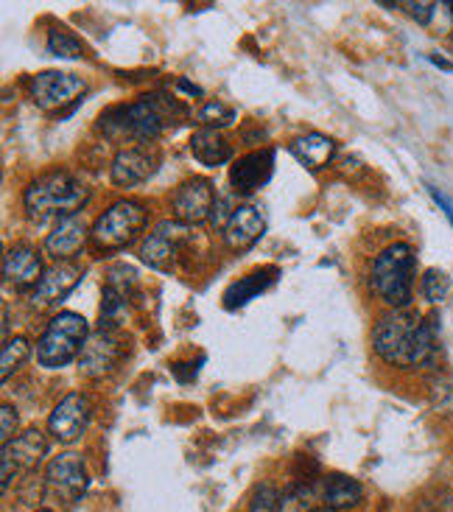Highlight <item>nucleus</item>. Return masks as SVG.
<instances>
[{
    "mask_svg": "<svg viewBox=\"0 0 453 512\" xmlns=\"http://www.w3.org/2000/svg\"><path fill=\"white\" fill-rule=\"evenodd\" d=\"M90 202V188L70 171H48L31 182L23 194V205L31 219H48V216H76Z\"/></svg>",
    "mask_w": 453,
    "mask_h": 512,
    "instance_id": "7ed1b4c3",
    "label": "nucleus"
},
{
    "mask_svg": "<svg viewBox=\"0 0 453 512\" xmlns=\"http://www.w3.org/2000/svg\"><path fill=\"white\" fill-rule=\"evenodd\" d=\"M196 118H199L202 129H221V126L233 124L235 110L233 107H227V104H221V101H207Z\"/></svg>",
    "mask_w": 453,
    "mask_h": 512,
    "instance_id": "c85d7f7f",
    "label": "nucleus"
},
{
    "mask_svg": "<svg viewBox=\"0 0 453 512\" xmlns=\"http://www.w3.org/2000/svg\"><path fill=\"white\" fill-rule=\"evenodd\" d=\"M191 154L207 168H219L233 160V146L219 129H196L191 138Z\"/></svg>",
    "mask_w": 453,
    "mask_h": 512,
    "instance_id": "4be33fe9",
    "label": "nucleus"
},
{
    "mask_svg": "<svg viewBox=\"0 0 453 512\" xmlns=\"http://www.w3.org/2000/svg\"><path fill=\"white\" fill-rule=\"evenodd\" d=\"M87 485H90V476H87V468H84V459L79 454H59L45 468L42 496H45L48 504L68 510L82 499Z\"/></svg>",
    "mask_w": 453,
    "mask_h": 512,
    "instance_id": "0eeeda50",
    "label": "nucleus"
},
{
    "mask_svg": "<svg viewBox=\"0 0 453 512\" xmlns=\"http://www.w3.org/2000/svg\"><path fill=\"white\" fill-rule=\"evenodd\" d=\"M90 241V230L79 216H68V219H59L54 230L45 238V252L54 255L56 261H73L79 252L87 247Z\"/></svg>",
    "mask_w": 453,
    "mask_h": 512,
    "instance_id": "6ab92c4d",
    "label": "nucleus"
},
{
    "mask_svg": "<svg viewBox=\"0 0 453 512\" xmlns=\"http://www.w3.org/2000/svg\"><path fill=\"white\" fill-rule=\"evenodd\" d=\"M361 499H364V490H361V485H358L356 479L342 476V473H333V476L325 479V487H322V501H325V507L347 512L350 507H358Z\"/></svg>",
    "mask_w": 453,
    "mask_h": 512,
    "instance_id": "b1692460",
    "label": "nucleus"
},
{
    "mask_svg": "<svg viewBox=\"0 0 453 512\" xmlns=\"http://www.w3.org/2000/svg\"><path fill=\"white\" fill-rule=\"evenodd\" d=\"M0 420H3V426H0V443L9 445L14 440V431H17V409H14L12 403H3Z\"/></svg>",
    "mask_w": 453,
    "mask_h": 512,
    "instance_id": "2f4dec72",
    "label": "nucleus"
},
{
    "mask_svg": "<svg viewBox=\"0 0 453 512\" xmlns=\"http://www.w3.org/2000/svg\"><path fill=\"white\" fill-rule=\"evenodd\" d=\"M48 454V443L42 437L40 429H28L26 434L14 437L12 443L3 445L0 451V465H3V490L12 485V479H17L20 473H31L42 462V457Z\"/></svg>",
    "mask_w": 453,
    "mask_h": 512,
    "instance_id": "f8f14e48",
    "label": "nucleus"
},
{
    "mask_svg": "<svg viewBox=\"0 0 453 512\" xmlns=\"http://www.w3.org/2000/svg\"><path fill=\"white\" fill-rule=\"evenodd\" d=\"M90 420H93L90 398L84 392H70L54 406V412L48 417V431L54 434L56 443L73 445L82 440Z\"/></svg>",
    "mask_w": 453,
    "mask_h": 512,
    "instance_id": "9d476101",
    "label": "nucleus"
},
{
    "mask_svg": "<svg viewBox=\"0 0 453 512\" xmlns=\"http://www.w3.org/2000/svg\"><path fill=\"white\" fill-rule=\"evenodd\" d=\"M314 512H342V510H333V507H316Z\"/></svg>",
    "mask_w": 453,
    "mask_h": 512,
    "instance_id": "c9c22d12",
    "label": "nucleus"
},
{
    "mask_svg": "<svg viewBox=\"0 0 453 512\" xmlns=\"http://www.w3.org/2000/svg\"><path fill=\"white\" fill-rule=\"evenodd\" d=\"M82 275L84 269L79 263L56 261L51 269H45L37 289L31 291V305L34 308H56L70 291L82 283Z\"/></svg>",
    "mask_w": 453,
    "mask_h": 512,
    "instance_id": "dca6fc26",
    "label": "nucleus"
},
{
    "mask_svg": "<svg viewBox=\"0 0 453 512\" xmlns=\"http://www.w3.org/2000/svg\"><path fill=\"white\" fill-rule=\"evenodd\" d=\"M90 336L87 319L73 311H59L37 342V361L45 370L68 367L70 361L82 356V347Z\"/></svg>",
    "mask_w": 453,
    "mask_h": 512,
    "instance_id": "423d86ee",
    "label": "nucleus"
},
{
    "mask_svg": "<svg viewBox=\"0 0 453 512\" xmlns=\"http://www.w3.org/2000/svg\"><path fill=\"white\" fill-rule=\"evenodd\" d=\"M188 238H191L188 224L177 222V219L174 222L171 219L157 222V227L151 230L149 236L140 241V261L151 266V269H157V272H171Z\"/></svg>",
    "mask_w": 453,
    "mask_h": 512,
    "instance_id": "1a4fd4ad",
    "label": "nucleus"
},
{
    "mask_svg": "<svg viewBox=\"0 0 453 512\" xmlns=\"http://www.w3.org/2000/svg\"><path fill=\"white\" fill-rule=\"evenodd\" d=\"M280 275V269L277 266H263V269H255L252 275L241 277V280H235L230 289L224 291V308L227 311H235V308H244L249 300H255L261 291H266Z\"/></svg>",
    "mask_w": 453,
    "mask_h": 512,
    "instance_id": "412c9836",
    "label": "nucleus"
},
{
    "mask_svg": "<svg viewBox=\"0 0 453 512\" xmlns=\"http://www.w3.org/2000/svg\"><path fill=\"white\" fill-rule=\"evenodd\" d=\"M280 490L275 485H258L249 501V512H280Z\"/></svg>",
    "mask_w": 453,
    "mask_h": 512,
    "instance_id": "c756f323",
    "label": "nucleus"
},
{
    "mask_svg": "<svg viewBox=\"0 0 453 512\" xmlns=\"http://www.w3.org/2000/svg\"><path fill=\"white\" fill-rule=\"evenodd\" d=\"M124 356V342L121 336L110 328H98L96 333L87 336L79 356V373L84 378H104L118 367V361Z\"/></svg>",
    "mask_w": 453,
    "mask_h": 512,
    "instance_id": "ddd939ff",
    "label": "nucleus"
},
{
    "mask_svg": "<svg viewBox=\"0 0 453 512\" xmlns=\"http://www.w3.org/2000/svg\"><path fill=\"white\" fill-rule=\"evenodd\" d=\"M146 224H149V208L138 199H121L98 216L90 230V244L101 255L124 250L138 238Z\"/></svg>",
    "mask_w": 453,
    "mask_h": 512,
    "instance_id": "39448f33",
    "label": "nucleus"
},
{
    "mask_svg": "<svg viewBox=\"0 0 453 512\" xmlns=\"http://www.w3.org/2000/svg\"><path fill=\"white\" fill-rule=\"evenodd\" d=\"M45 275L42 269V255L28 244H14L12 250L3 258V283L14 286V289L26 291L37 289V283Z\"/></svg>",
    "mask_w": 453,
    "mask_h": 512,
    "instance_id": "a211bd4d",
    "label": "nucleus"
},
{
    "mask_svg": "<svg viewBox=\"0 0 453 512\" xmlns=\"http://www.w3.org/2000/svg\"><path fill=\"white\" fill-rule=\"evenodd\" d=\"M31 356V345H28L26 336H14V339H6L3 342V359H0V378L9 381L12 373H17L26 359Z\"/></svg>",
    "mask_w": 453,
    "mask_h": 512,
    "instance_id": "393cba45",
    "label": "nucleus"
},
{
    "mask_svg": "<svg viewBox=\"0 0 453 512\" xmlns=\"http://www.w3.org/2000/svg\"><path fill=\"white\" fill-rule=\"evenodd\" d=\"M219 196L213 182L205 177H191L179 185L174 196H171V208H174V219L182 224H202L210 222V213L216 208Z\"/></svg>",
    "mask_w": 453,
    "mask_h": 512,
    "instance_id": "9b49d317",
    "label": "nucleus"
},
{
    "mask_svg": "<svg viewBox=\"0 0 453 512\" xmlns=\"http://www.w3.org/2000/svg\"><path fill=\"white\" fill-rule=\"evenodd\" d=\"M185 115L188 110L177 98L151 93L132 104H121V107H110L107 112H101L98 132H104V138L110 140H132L140 146H149L151 140H157L163 132L182 124Z\"/></svg>",
    "mask_w": 453,
    "mask_h": 512,
    "instance_id": "f03ea898",
    "label": "nucleus"
},
{
    "mask_svg": "<svg viewBox=\"0 0 453 512\" xmlns=\"http://www.w3.org/2000/svg\"><path fill=\"white\" fill-rule=\"evenodd\" d=\"M37 512H54V510H37Z\"/></svg>",
    "mask_w": 453,
    "mask_h": 512,
    "instance_id": "e433bc0d",
    "label": "nucleus"
},
{
    "mask_svg": "<svg viewBox=\"0 0 453 512\" xmlns=\"http://www.w3.org/2000/svg\"><path fill=\"white\" fill-rule=\"evenodd\" d=\"M263 230H266V222H263L261 210L252 208V205H241V208H235L233 219L221 236H224L227 250L247 252L249 247H255L261 241Z\"/></svg>",
    "mask_w": 453,
    "mask_h": 512,
    "instance_id": "aec40b11",
    "label": "nucleus"
},
{
    "mask_svg": "<svg viewBox=\"0 0 453 512\" xmlns=\"http://www.w3.org/2000/svg\"><path fill=\"white\" fill-rule=\"evenodd\" d=\"M428 194H431V199H434V202H437V205L445 210V216H448V219H451V224H453V202H451V199L442 194L440 188H434V185H428Z\"/></svg>",
    "mask_w": 453,
    "mask_h": 512,
    "instance_id": "473e14b6",
    "label": "nucleus"
},
{
    "mask_svg": "<svg viewBox=\"0 0 453 512\" xmlns=\"http://www.w3.org/2000/svg\"><path fill=\"white\" fill-rule=\"evenodd\" d=\"M160 168V152L154 146H129L112 157L110 180L118 188H135L151 180Z\"/></svg>",
    "mask_w": 453,
    "mask_h": 512,
    "instance_id": "4468645a",
    "label": "nucleus"
},
{
    "mask_svg": "<svg viewBox=\"0 0 453 512\" xmlns=\"http://www.w3.org/2000/svg\"><path fill=\"white\" fill-rule=\"evenodd\" d=\"M451 277L440 272V269H428L423 280H420V291H423V297H426L428 303H442V300H448V294H451Z\"/></svg>",
    "mask_w": 453,
    "mask_h": 512,
    "instance_id": "cd10ccee",
    "label": "nucleus"
},
{
    "mask_svg": "<svg viewBox=\"0 0 453 512\" xmlns=\"http://www.w3.org/2000/svg\"><path fill=\"white\" fill-rule=\"evenodd\" d=\"M417 255L409 244H392L372 261V291L392 308H406L412 303Z\"/></svg>",
    "mask_w": 453,
    "mask_h": 512,
    "instance_id": "20e7f679",
    "label": "nucleus"
},
{
    "mask_svg": "<svg viewBox=\"0 0 453 512\" xmlns=\"http://www.w3.org/2000/svg\"><path fill=\"white\" fill-rule=\"evenodd\" d=\"M398 6L403 9V12L412 14L420 26H428V23H431V17L437 14V9H440V3H412V0H409V3H398Z\"/></svg>",
    "mask_w": 453,
    "mask_h": 512,
    "instance_id": "7c9ffc66",
    "label": "nucleus"
},
{
    "mask_svg": "<svg viewBox=\"0 0 453 512\" xmlns=\"http://www.w3.org/2000/svg\"><path fill=\"white\" fill-rule=\"evenodd\" d=\"M272 171H275V149L244 154L230 171L233 194L252 196L255 191H261L263 185L272 180Z\"/></svg>",
    "mask_w": 453,
    "mask_h": 512,
    "instance_id": "f3484780",
    "label": "nucleus"
},
{
    "mask_svg": "<svg viewBox=\"0 0 453 512\" xmlns=\"http://www.w3.org/2000/svg\"><path fill=\"white\" fill-rule=\"evenodd\" d=\"M28 90H31V101H34L42 112L65 115V112H70L79 101H82V96L87 93V84H84L79 76H73V73L42 70L37 76H31Z\"/></svg>",
    "mask_w": 453,
    "mask_h": 512,
    "instance_id": "6e6552de",
    "label": "nucleus"
},
{
    "mask_svg": "<svg viewBox=\"0 0 453 512\" xmlns=\"http://www.w3.org/2000/svg\"><path fill=\"white\" fill-rule=\"evenodd\" d=\"M314 485H294L283 493L280 499V512H314Z\"/></svg>",
    "mask_w": 453,
    "mask_h": 512,
    "instance_id": "bb28decb",
    "label": "nucleus"
},
{
    "mask_svg": "<svg viewBox=\"0 0 453 512\" xmlns=\"http://www.w3.org/2000/svg\"><path fill=\"white\" fill-rule=\"evenodd\" d=\"M291 154L300 160L302 166H308L311 171H319L325 168L333 160L336 154V143L328 135H319V132H311V135H302L289 146Z\"/></svg>",
    "mask_w": 453,
    "mask_h": 512,
    "instance_id": "5701e85b",
    "label": "nucleus"
},
{
    "mask_svg": "<svg viewBox=\"0 0 453 512\" xmlns=\"http://www.w3.org/2000/svg\"><path fill=\"white\" fill-rule=\"evenodd\" d=\"M48 54L62 56V59H79L84 56V42L70 34L68 28H54L48 31Z\"/></svg>",
    "mask_w": 453,
    "mask_h": 512,
    "instance_id": "a878e982",
    "label": "nucleus"
},
{
    "mask_svg": "<svg viewBox=\"0 0 453 512\" xmlns=\"http://www.w3.org/2000/svg\"><path fill=\"white\" fill-rule=\"evenodd\" d=\"M138 283L135 269L129 266H112L107 275V286H104V303H101V328L115 331L124 317L129 314V303H132V289Z\"/></svg>",
    "mask_w": 453,
    "mask_h": 512,
    "instance_id": "2eb2a0df",
    "label": "nucleus"
},
{
    "mask_svg": "<svg viewBox=\"0 0 453 512\" xmlns=\"http://www.w3.org/2000/svg\"><path fill=\"white\" fill-rule=\"evenodd\" d=\"M179 87H182V90H188V93H191V96H202V90H199V87H196V84L185 82V79H179Z\"/></svg>",
    "mask_w": 453,
    "mask_h": 512,
    "instance_id": "72a5a7b5",
    "label": "nucleus"
},
{
    "mask_svg": "<svg viewBox=\"0 0 453 512\" xmlns=\"http://www.w3.org/2000/svg\"><path fill=\"white\" fill-rule=\"evenodd\" d=\"M431 62H434V65H440V68H445V70H453V62H448V59H442V56H437V54H431Z\"/></svg>",
    "mask_w": 453,
    "mask_h": 512,
    "instance_id": "f704fd0d",
    "label": "nucleus"
},
{
    "mask_svg": "<svg viewBox=\"0 0 453 512\" xmlns=\"http://www.w3.org/2000/svg\"><path fill=\"white\" fill-rule=\"evenodd\" d=\"M375 353L392 367H423L437 356V325L406 308H395L375 322L372 331Z\"/></svg>",
    "mask_w": 453,
    "mask_h": 512,
    "instance_id": "f257e3e1",
    "label": "nucleus"
}]
</instances>
